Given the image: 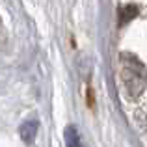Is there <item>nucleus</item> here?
<instances>
[{
    "label": "nucleus",
    "instance_id": "2",
    "mask_svg": "<svg viewBox=\"0 0 147 147\" xmlns=\"http://www.w3.org/2000/svg\"><path fill=\"white\" fill-rule=\"evenodd\" d=\"M37 129H39V123L36 119H30V121H24L21 127H19V134H21L22 142L24 144H32L36 140V134H37Z\"/></svg>",
    "mask_w": 147,
    "mask_h": 147
},
{
    "label": "nucleus",
    "instance_id": "3",
    "mask_svg": "<svg viewBox=\"0 0 147 147\" xmlns=\"http://www.w3.org/2000/svg\"><path fill=\"white\" fill-rule=\"evenodd\" d=\"M138 15V6L134 4H125L119 7V24H127L129 21H132Z\"/></svg>",
    "mask_w": 147,
    "mask_h": 147
},
{
    "label": "nucleus",
    "instance_id": "1",
    "mask_svg": "<svg viewBox=\"0 0 147 147\" xmlns=\"http://www.w3.org/2000/svg\"><path fill=\"white\" fill-rule=\"evenodd\" d=\"M127 58H129L130 61H127L125 67H123V82H125L129 93L134 97V95H140L142 91H144V88L147 84V75H145L144 65H142L136 58L129 56V54H127Z\"/></svg>",
    "mask_w": 147,
    "mask_h": 147
},
{
    "label": "nucleus",
    "instance_id": "4",
    "mask_svg": "<svg viewBox=\"0 0 147 147\" xmlns=\"http://www.w3.org/2000/svg\"><path fill=\"white\" fill-rule=\"evenodd\" d=\"M65 136V144H67V147H82V142H80V134L78 130L75 129V127H67L63 132Z\"/></svg>",
    "mask_w": 147,
    "mask_h": 147
}]
</instances>
